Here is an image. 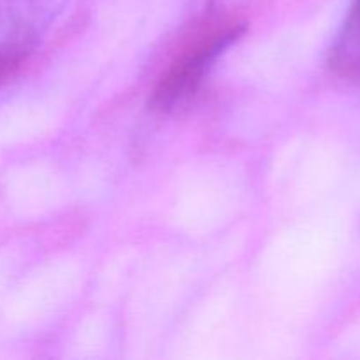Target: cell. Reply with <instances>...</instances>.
<instances>
[{
	"instance_id": "obj_1",
	"label": "cell",
	"mask_w": 360,
	"mask_h": 360,
	"mask_svg": "<svg viewBox=\"0 0 360 360\" xmlns=\"http://www.w3.org/2000/svg\"><path fill=\"white\" fill-rule=\"evenodd\" d=\"M69 0H0V76L39 46Z\"/></svg>"
},
{
	"instance_id": "obj_2",
	"label": "cell",
	"mask_w": 360,
	"mask_h": 360,
	"mask_svg": "<svg viewBox=\"0 0 360 360\" xmlns=\"http://www.w3.org/2000/svg\"><path fill=\"white\" fill-rule=\"evenodd\" d=\"M241 28L232 27L227 30H221L218 34L211 35L210 39L197 44L195 48L190 49L186 55H183L174 65L169 69V72L162 77L155 90L151 105L158 111H172L188 101L200 83L204 81V76L210 72L213 63L217 62L218 56L224 55L225 49L238 41Z\"/></svg>"
},
{
	"instance_id": "obj_3",
	"label": "cell",
	"mask_w": 360,
	"mask_h": 360,
	"mask_svg": "<svg viewBox=\"0 0 360 360\" xmlns=\"http://www.w3.org/2000/svg\"><path fill=\"white\" fill-rule=\"evenodd\" d=\"M329 65L340 76H360V0L350 2L347 18L329 51Z\"/></svg>"
}]
</instances>
